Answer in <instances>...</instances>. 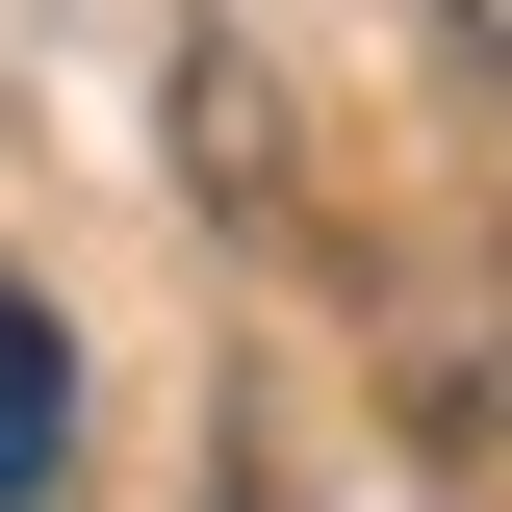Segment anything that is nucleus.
<instances>
[{"label":"nucleus","mask_w":512,"mask_h":512,"mask_svg":"<svg viewBox=\"0 0 512 512\" xmlns=\"http://www.w3.org/2000/svg\"><path fill=\"white\" fill-rule=\"evenodd\" d=\"M487 26H512V0H487Z\"/></svg>","instance_id":"obj_2"},{"label":"nucleus","mask_w":512,"mask_h":512,"mask_svg":"<svg viewBox=\"0 0 512 512\" xmlns=\"http://www.w3.org/2000/svg\"><path fill=\"white\" fill-rule=\"evenodd\" d=\"M52 461H77V333L26 308V282H0V512L52 487Z\"/></svg>","instance_id":"obj_1"}]
</instances>
